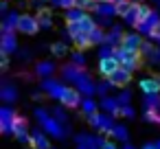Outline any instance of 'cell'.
Returning a JSON list of instances; mask_svg holds the SVG:
<instances>
[{
	"instance_id": "2",
	"label": "cell",
	"mask_w": 160,
	"mask_h": 149,
	"mask_svg": "<svg viewBox=\"0 0 160 149\" xmlns=\"http://www.w3.org/2000/svg\"><path fill=\"white\" fill-rule=\"evenodd\" d=\"M35 116L40 118V125H42V129H44V132L53 134L55 138L66 136V129L62 127V121H57L55 116H51L46 110H35Z\"/></svg>"
},
{
	"instance_id": "22",
	"label": "cell",
	"mask_w": 160,
	"mask_h": 149,
	"mask_svg": "<svg viewBox=\"0 0 160 149\" xmlns=\"http://www.w3.org/2000/svg\"><path fill=\"white\" fill-rule=\"evenodd\" d=\"M72 44L77 46V51H86V48H90V46H92V42H90V33H83V31L75 33V35H72Z\"/></svg>"
},
{
	"instance_id": "33",
	"label": "cell",
	"mask_w": 160,
	"mask_h": 149,
	"mask_svg": "<svg viewBox=\"0 0 160 149\" xmlns=\"http://www.w3.org/2000/svg\"><path fill=\"white\" fill-rule=\"evenodd\" d=\"M160 105V94H145V110L158 107Z\"/></svg>"
},
{
	"instance_id": "16",
	"label": "cell",
	"mask_w": 160,
	"mask_h": 149,
	"mask_svg": "<svg viewBox=\"0 0 160 149\" xmlns=\"http://www.w3.org/2000/svg\"><path fill=\"white\" fill-rule=\"evenodd\" d=\"M18 22H20V13H18V11H7L5 18H2L0 29H2V33H7V31H18Z\"/></svg>"
},
{
	"instance_id": "9",
	"label": "cell",
	"mask_w": 160,
	"mask_h": 149,
	"mask_svg": "<svg viewBox=\"0 0 160 149\" xmlns=\"http://www.w3.org/2000/svg\"><path fill=\"white\" fill-rule=\"evenodd\" d=\"M83 72H86V68H81V66H77V64H72V62L62 66V79H64V81H70L72 86L79 81V77H81Z\"/></svg>"
},
{
	"instance_id": "12",
	"label": "cell",
	"mask_w": 160,
	"mask_h": 149,
	"mask_svg": "<svg viewBox=\"0 0 160 149\" xmlns=\"http://www.w3.org/2000/svg\"><path fill=\"white\" fill-rule=\"evenodd\" d=\"M138 88L142 94H160V79L158 77H142L138 81Z\"/></svg>"
},
{
	"instance_id": "1",
	"label": "cell",
	"mask_w": 160,
	"mask_h": 149,
	"mask_svg": "<svg viewBox=\"0 0 160 149\" xmlns=\"http://www.w3.org/2000/svg\"><path fill=\"white\" fill-rule=\"evenodd\" d=\"M114 57L121 62V66L125 68V70H129V72H134V70H138L140 68V51H134V48H127L125 44H121V46H116L114 48Z\"/></svg>"
},
{
	"instance_id": "10",
	"label": "cell",
	"mask_w": 160,
	"mask_h": 149,
	"mask_svg": "<svg viewBox=\"0 0 160 149\" xmlns=\"http://www.w3.org/2000/svg\"><path fill=\"white\" fill-rule=\"evenodd\" d=\"M121 68V62L116 59V57H105V59H99V75L101 77H110V75H114L116 70Z\"/></svg>"
},
{
	"instance_id": "36",
	"label": "cell",
	"mask_w": 160,
	"mask_h": 149,
	"mask_svg": "<svg viewBox=\"0 0 160 149\" xmlns=\"http://www.w3.org/2000/svg\"><path fill=\"white\" fill-rule=\"evenodd\" d=\"M105 57H114V46H110V44L99 46V59H105Z\"/></svg>"
},
{
	"instance_id": "5",
	"label": "cell",
	"mask_w": 160,
	"mask_h": 149,
	"mask_svg": "<svg viewBox=\"0 0 160 149\" xmlns=\"http://www.w3.org/2000/svg\"><path fill=\"white\" fill-rule=\"evenodd\" d=\"M88 123H90V127H94V129H99V132H103V134H110L112 127H114L112 114H108V112H105V114L97 112V114L88 116Z\"/></svg>"
},
{
	"instance_id": "37",
	"label": "cell",
	"mask_w": 160,
	"mask_h": 149,
	"mask_svg": "<svg viewBox=\"0 0 160 149\" xmlns=\"http://www.w3.org/2000/svg\"><path fill=\"white\" fill-rule=\"evenodd\" d=\"M70 62L83 68V66H86V55H83V51H75V53H70Z\"/></svg>"
},
{
	"instance_id": "3",
	"label": "cell",
	"mask_w": 160,
	"mask_h": 149,
	"mask_svg": "<svg viewBox=\"0 0 160 149\" xmlns=\"http://www.w3.org/2000/svg\"><path fill=\"white\" fill-rule=\"evenodd\" d=\"M59 103L66 107V110H75V107H81V103H83V99H81V92L72 86H64V90H62V97H59Z\"/></svg>"
},
{
	"instance_id": "20",
	"label": "cell",
	"mask_w": 160,
	"mask_h": 149,
	"mask_svg": "<svg viewBox=\"0 0 160 149\" xmlns=\"http://www.w3.org/2000/svg\"><path fill=\"white\" fill-rule=\"evenodd\" d=\"M138 20H140V2H134V5H132V9L123 16V22H125L127 27H136V24H138Z\"/></svg>"
},
{
	"instance_id": "35",
	"label": "cell",
	"mask_w": 160,
	"mask_h": 149,
	"mask_svg": "<svg viewBox=\"0 0 160 149\" xmlns=\"http://www.w3.org/2000/svg\"><path fill=\"white\" fill-rule=\"evenodd\" d=\"M132 0H123V2H116V13H118V18H123L129 9H132Z\"/></svg>"
},
{
	"instance_id": "47",
	"label": "cell",
	"mask_w": 160,
	"mask_h": 149,
	"mask_svg": "<svg viewBox=\"0 0 160 149\" xmlns=\"http://www.w3.org/2000/svg\"><path fill=\"white\" fill-rule=\"evenodd\" d=\"M101 149H116V145H114V142H105Z\"/></svg>"
},
{
	"instance_id": "7",
	"label": "cell",
	"mask_w": 160,
	"mask_h": 149,
	"mask_svg": "<svg viewBox=\"0 0 160 149\" xmlns=\"http://www.w3.org/2000/svg\"><path fill=\"white\" fill-rule=\"evenodd\" d=\"M18 112L13 107H0V132L2 134H13V123H16Z\"/></svg>"
},
{
	"instance_id": "19",
	"label": "cell",
	"mask_w": 160,
	"mask_h": 149,
	"mask_svg": "<svg viewBox=\"0 0 160 149\" xmlns=\"http://www.w3.org/2000/svg\"><path fill=\"white\" fill-rule=\"evenodd\" d=\"M101 107L108 112V114H112V116H121V101L118 99H112V97H103V101H101Z\"/></svg>"
},
{
	"instance_id": "48",
	"label": "cell",
	"mask_w": 160,
	"mask_h": 149,
	"mask_svg": "<svg viewBox=\"0 0 160 149\" xmlns=\"http://www.w3.org/2000/svg\"><path fill=\"white\" fill-rule=\"evenodd\" d=\"M44 2H51V0H33V2H31V5H40V7H42Z\"/></svg>"
},
{
	"instance_id": "11",
	"label": "cell",
	"mask_w": 160,
	"mask_h": 149,
	"mask_svg": "<svg viewBox=\"0 0 160 149\" xmlns=\"http://www.w3.org/2000/svg\"><path fill=\"white\" fill-rule=\"evenodd\" d=\"M75 88H77L81 94H86V97H92V94L97 92V83L92 81V77L88 75V70H86V72L79 77V81L75 83Z\"/></svg>"
},
{
	"instance_id": "51",
	"label": "cell",
	"mask_w": 160,
	"mask_h": 149,
	"mask_svg": "<svg viewBox=\"0 0 160 149\" xmlns=\"http://www.w3.org/2000/svg\"><path fill=\"white\" fill-rule=\"evenodd\" d=\"M158 79H160V77H158Z\"/></svg>"
},
{
	"instance_id": "6",
	"label": "cell",
	"mask_w": 160,
	"mask_h": 149,
	"mask_svg": "<svg viewBox=\"0 0 160 149\" xmlns=\"http://www.w3.org/2000/svg\"><path fill=\"white\" fill-rule=\"evenodd\" d=\"M158 24H160V11L151 9V13H149V16H147L145 20H140V22H138V24H136L134 29H136V31H138L140 35L149 37V33H151V31H153V29H156Z\"/></svg>"
},
{
	"instance_id": "38",
	"label": "cell",
	"mask_w": 160,
	"mask_h": 149,
	"mask_svg": "<svg viewBox=\"0 0 160 149\" xmlns=\"http://www.w3.org/2000/svg\"><path fill=\"white\" fill-rule=\"evenodd\" d=\"M110 88H114L110 79H108V81H101V83H97V92H99V94H103V97H108Z\"/></svg>"
},
{
	"instance_id": "18",
	"label": "cell",
	"mask_w": 160,
	"mask_h": 149,
	"mask_svg": "<svg viewBox=\"0 0 160 149\" xmlns=\"http://www.w3.org/2000/svg\"><path fill=\"white\" fill-rule=\"evenodd\" d=\"M123 37H125V33H123V29L118 27V24H114L110 31H108V35H105V44H110V46H121L123 44Z\"/></svg>"
},
{
	"instance_id": "43",
	"label": "cell",
	"mask_w": 160,
	"mask_h": 149,
	"mask_svg": "<svg viewBox=\"0 0 160 149\" xmlns=\"http://www.w3.org/2000/svg\"><path fill=\"white\" fill-rule=\"evenodd\" d=\"M147 59H149V64H153V66H156V64H160V48H156Z\"/></svg>"
},
{
	"instance_id": "49",
	"label": "cell",
	"mask_w": 160,
	"mask_h": 149,
	"mask_svg": "<svg viewBox=\"0 0 160 149\" xmlns=\"http://www.w3.org/2000/svg\"><path fill=\"white\" fill-rule=\"evenodd\" d=\"M156 145H158V149H160V140H156Z\"/></svg>"
},
{
	"instance_id": "25",
	"label": "cell",
	"mask_w": 160,
	"mask_h": 149,
	"mask_svg": "<svg viewBox=\"0 0 160 149\" xmlns=\"http://www.w3.org/2000/svg\"><path fill=\"white\" fill-rule=\"evenodd\" d=\"M29 145L35 147V149H51V147H48V140H46V136H44V132H33Z\"/></svg>"
},
{
	"instance_id": "44",
	"label": "cell",
	"mask_w": 160,
	"mask_h": 149,
	"mask_svg": "<svg viewBox=\"0 0 160 149\" xmlns=\"http://www.w3.org/2000/svg\"><path fill=\"white\" fill-rule=\"evenodd\" d=\"M129 99H132V97H129V92H127V90L118 94V101H121V105H127V103H129Z\"/></svg>"
},
{
	"instance_id": "23",
	"label": "cell",
	"mask_w": 160,
	"mask_h": 149,
	"mask_svg": "<svg viewBox=\"0 0 160 149\" xmlns=\"http://www.w3.org/2000/svg\"><path fill=\"white\" fill-rule=\"evenodd\" d=\"M123 44H125L127 48L140 51V46H142V37H140V33H138V31H134V33H125V37H123Z\"/></svg>"
},
{
	"instance_id": "21",
	"label": "cell",
	"mask_w": 160,
	"mask_h": 149,
	"mask_svg": "<svg viewBox=\"0 0 160 149\" xmlns=\"http://www.w3.org/2000/svg\"><path fill=\"white\" fill-rule=\"evenodd\" d=\"M86 16H88L86 9H81V7H72V9H66L64 20H66V24H70V22H79V20H83Z\"/></svg>"
},
{
	"instance_id": "39",
	"label": "cell",
	"mask_w": 160,
	"mask_h": 149,
	"mask_svg": "<svg viewBox=\"0 0 160 149\" xmlns=\"http://www.w3.org/2000/svg\"><path fill=\"white\" fill-rule=\"evenodd\" d=\"M153 51H156L153 42H142V46H140V55H142V57H149Z\"/></svg>"
},
{
	"instance_id": "13",
	"label": "cell",
	"mask_w": 160,
	"mask_h": 149,
	"mask_svg": "<svg viewBox=\"0 0 160 149\" xmlns=\"http://www.w3.org/2000/svg\"><path fill=\"white\" fill-rule=\"evenodd\" d=\"M97 18H116V2H97V7L92 9Z\"/></svg>"
},
{
	"instance_id": "29",
	"label": "cell",
	"mask_w": 160,
	"mask_h": 149,
	"mask_svg": "<svg viewBox=\"0 0 160 149\" xmlns=\"http://www.w3.org/2000/svg\"><path fill=\"white\" fill-rule=\"evenodd\" d=\"M97 107H99V105H97V103H94L90 97H86V99H83V103H81V110H83V114H86V116L97 114Z\"/></svg>"
},
{
	"instance_id": "31",
	"label": "cell",
	"mask_w": 160,
	"mask_h": 149,
	"mask_svg": "<svg viewBox=\"0 0 160 149\" xmlns=\"http://www.w3.org/2000/svg\"><path fill=\"white\" fill-rule=\"evenodd\" d=\"M145 121L160 125V107H149V110H145Z\"/></svg>"
},
{
	"instance_id": "28",
	"label": "cell",
	"mask_w": 160,
	"mask_h": 149,
	"mask_svg": "<svg viewBox=\"0 0 160 149\" xmlns=\"http://www.w3.org/2000/svg\"><path fill=\"white\" fill-rule=\"evenodd\" d=\"M105 31H103V27H97L92 33H90V42H92V46H101V44H105Z\"/></svg>"
},
{
	"instance_id": "8",
	"label": "cell",
	"mask_w": 160,
	"mask_h": 149,
	"mask_svg": "<svg viewBox=\"0 0 160 149\" xmlns=\"http://www.w3.org/2000/svg\"><path fill=\"white\" fill-rule=\"evenodd\" d=\"M0 51L7 53V55L18 53V35H16V31H7V33L0 35Z\"/></svg>"
},
{
	"instance_id": "50",
	"label": "cell",
	"mask_w": 160,
	"mask_h": 149,
	"mask_svg": "<svg viewBox=\"0 0 160 149\" xmlns=\"http://www.w3.org/2000/svg\"><path fill=\"white\" fill-rule=\"evenodd\" d=\"M112 2H123V0H112Z\"/></svg>"
},
{
	"instance_id": "32",
	"label": "cell",
	"mask_w": 160,
	"mask_h": 149,
	"mask_svg": "<svg viewBox=\"0 0 160 149\" xmlns=\"http://www.w3.org/2000/svg\"><path fill=\"white\" fill-rule=\"evenodd\" d=\"M110 136H114L116 140H123V142H125V140H127V129H125L123 125H114L112 132H110Z\"/></svg>"
},
{
	"instance_id": "24",
	"label": "cell",
	"mask_w": 160,
	"mask_h": 149,
	"mask_svg": "<svg viewBox=\"0 0 160 149\" xmlns=\"http://www.w3.org/2000/svg\"><path fill=\"white\" fill-rule=\"evenodd\" d=\"M77 149H101L99 147V138L94 140V138L81 134V136H77Z\"/></svg>"
},
{
	"instance_id": "17",
	"label": "cell",
	"mask_w": 160,
	"mask_h": 149,
	"mask_svg": "<svg viewBox=\"0 0 160 149\" xmlns=\"http://www.w3.org/2000/svg\"><path fill=\"white\" fill-rule=\"evenodd\" d=\"M57 68H55V62H51V59H42V62H38L35 64V75L38 77H42V79H48V77H53V72H55Z\"/></svg>"
},
{
	"instance_id": "41",
	"label": "cell",
	"mask_w": 160,
	"mask_h": 149,
	"mask_svg": "<svg viewBox=\"0 0 160 149\" xmlns=\"http://www.w3.org/2000/svg\"><path fill=\"white\" fill-rule=\"evenodd\" d=\"M0 68H2V70H7V68H9V55H7V53H2V51H0Z\"/></svg>"
},
{
	"instance_id": "26",
	"label": "cell",
	"mask_w": 160,
	"mask_h": 149,
	"mask_svg": "<svg viewBox=\"0 0 160 149\" xmlns=\"http://www.w3.org/2000/svg\"><path fill=\"white\" fill-rule=\"evenodd\" d=\"M0 99H2L5 103H13L18 99V90L13 86H2V90H0Z\"/></svg>"
},
{
	"instance_id": "27",
	"label": "cell",
	"mask_w": 160,
	"mask_h": 149,
	"mask_svg": "<svg viewBox=\"0 0 160 149\" xmlns=\"http://www.w3.org/2000/svg\"><path fill=\"white\" fill-rule=\"evenodd\" d=\"M38 20H40V27L42 29H51L53 27V16H51L48 9H40L38 11Z\"/></svg>"
},
{
	"instance_id": "40",
	"label": "cell",
	"mask_w": 160,
	"mask_h": 149,
	"mask_svg": "<svg viewBox=\"0 0 160 149\" xmlns=\"http://www.w3.org/2000/svg\"><path fill=\"white\" fill-rule=\"evenodd\" d=\"M149 40H151L153 44H160V24H158V27L149 33Z\"/></svg>"
},
{
	"instance_id": "45",
	"label": "cell",
	"mask_w": 160,
	"mask_h": 149,
	"mask_svg": "<svg viewBox=\"0 0 160 149\" xmlns=\"http://www.w3.org/2000/svg\"><path fill=\"white\" fill-rule=\"evenodd\" d=\"M55 118H57V121H62V123H64V121H66V114H64V112H62V110H57V112H55Z\"/></svg>"
},
{
	"instance_id": "34",
	"label": "cell",
	"mask_w": 160,
	"mask_h": 149,
	"mask_svg": "<svg viewBox=\"0 0 160 149\" xmlns=\"http://www.w3.org/2000/svg\"><path fill=\"white\" fill-rule=\"evenodd\" d=\"M51 5H53V7H62V9L66 11V9L77 7V0H51Z\"/></svg>"
},
{
	"instance_id": "14",
	"label": "cell",
	"mask_w": 160,
	"mask_h": 149,
	"mask_svg": "<svg viewBox=\"0 0 160 149\" xmlns=\"http://www.w3.org/2000/svg\"><path fill=\"white\" fill-rule=\"evenodd\" d=\"M108 79L112 81V86H114V88H123V86H127V83L132 81V72H129V70H125V68L121 66V68H118L114 75H110Z\"/></svg>"
},
{
	"instance_id": "4",
	"label": "cell",
	"mask_w": 160,
	"mask_h": 149,
	"mask_svg": "<svg viewBox=\"0 0 160 149\" xmlns=\"http://www.w3.org/2000/svg\"><path fill=\"white\" fill-rule=\"evenodd\" d=\"M40 29H42V27H40L38 16H31V13H22V16H20L18 33H22V35H35Z\"/></svg>"
},
{
	"instance_id": "42",
	"label": "cell",
	"mask_w": 160,
	"mask_h": 149,
	"mask_svg": "<svg viewBox=\"0 0 160 149\" xmlns=\"http://www.w3.org/2000/svg\"><path fill=\"white\" fill-rule=\"evenodd\" d=\"M121 116H127V118H132V116H134V107H132L129 103H127V105H123V107H121Z\"/></svg>"
},
{
	"instance_id": "46",
	"label": "cell",
	"mask_w": 160,
	"mask_h": 149,
	"mask_svg": "<svg viewBox=\"0 0 160 149\" xmlns=\"http://www.w3.org/2000/svg\"><path fill=\"white\" fill-rule=\"evenodd\" d=\"M142 149H158V145H156V142H147Z\"/></svg>"
},
{
	"instance_id": "15",
	"label": "cell",
	"mask_w": 160,
	"mask_h": 149,
	"mask_svg": "<svg viewBox=\"0 0 160 149\" xmlns=\"http://www.w3.org/2000/svg\"><path fill=\"white\" fill-rule=\"evenodd\" d=\"M42 88H44V92L48 94V97H53V99H57L59 101V97H62V90H64V86L57 81V79H44L42 81Z\"/></svg>"
},
{
	"instance_id": "30",
	"label": "cell",
	"mask_w": 160,
	"mask_h": 149,
	"mask_svg": "<svg viewBox=\"0 0 160 149\" xmlns=\"http://www.w3.org/2000/svg\"><path fill=\"white\" fill-rule=\"evenodd\" d=\"M51 53H53L55 57H64V55H68V46H66V42H55V44H51Z\"/></svg>"
}]
</instances>
